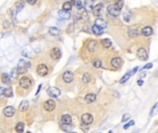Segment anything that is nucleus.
<instances>
[{
  "label": "nucleus",
  "instance_id": "obj_37",
  "mask_svg": "<svg viewBox=\"0 0 158 133\" xmlns=\"http://www.w3.org/2000/svg\"><path fill=\"white\" fill-rule=\"evenodd\" d=\"M115 5H116V7H119V9H122V7H123V6H124V1L123 0H116V3H115Z\"/></svg>",
  "mask_w": 158,
  "mask_h": 133
},
{
  "label": "nucleus",
  "instance_id": "obj_34",
  "mask_svg": "<svg viewBox=\"0 0 158 133\" xmlns=\"http://www.w3.org/2000/svg\"><path fill=\"white\" fill-rule=\"evenodd\" d=\"M92 65H93V66H95L96 69H99V68H101L102 66V62L100 59H94L93 61H92Z\"/></svg>",
  "mask_w": 158,
  "mask_h": 133
},
{
  "label": "nucleus",
  "instance_id": "obj_31",
  "mask_svg": "<svg viewBox=\"0 0 158 133\" xmlns=\"http://www.w3.org/2000/svg\"><path fill=\"white\" fill-rule=\"evenodd\" d=\"M92 80V77L89 73H84L82 76V82L83 83H89Z\"/></svg>",
  "mask_w": 158,
  "mask_h": 133
},
{
  "label": "nucleus",
  "instance_id": "obj_10",
  "mask_svg": "<svg viewBox=\"0 0 158 133\" xmlns=\"http://www.w3.org/2000/svg\"><path fill=\"white\" fill-rule=\"evenodd\" d=\"M15 108L13 106H7L5 107L4 110H3V114L5 115V117H7V118H11V117H13L15 115Z\"/></svg>",
  "mask_w": 158,
  "mask_h": 133
},
{
  "label": "nucleus",
  "instance_id": "obj_38",
  "mask_svg": "<svg viewBox=\"0 0 158 133\" xmlns=\"http://www.w3.org/2000/svg\"><path fill=\"white\" fill-rule=\"evenodd\" d=\"M75 6L77 7L79 10H81L82 9V3H81V0H76V2H75Z\"/></svg>",
  "mask_w": 158,
  "mask_h": 133
},
{
  "label": "nucleus",
  "instance_id": "obj_16",
  "mask_svg": "<svg viewBox=\"0 0 158 133\" xmlns=\"http://www.w3.org/2000/svg\"><path fill=\"white\" fill-rule=\"evenodd\" d=\"M84 9L87 11H92L93 9V0H85L84 1Z\"/></svg>",
  "mask_w": 158,
  "mask_h": 133
},
{
  "label": "nucleus",
  "instance_id": "obj_51",
  "mask_svg": "<svg viewBox=\"0 0 158 133\" xmlns=\"http://www.w3.org/2000/svg\"><path fill=\"white\" fill-rule=\"evenodd\" d=\"M93 1H95V0H93Z\"/></svg>",
  "mask_w": 158,
  "mask_h": 133
},
{
  "label": "nucleus",
  "instance_id": "obj_46",
  "mask_svg": "<svg viewBox=\"0 0 158 133\" xmlns=\"http://www.w3.org/2000/svg\"><path fill=\"white\" fill-rule=\"evenodd\" d=\"M3 93H4V88H2V87H0V96L2 95Z\"/></svg>",
  "mask_w": 158,
  "mask_h": 133
},
{
  "label": "nucleus",
  "instance_id": "obj_27",
  "mask_svg": "<svg viewBox=\"0 0 158 133\" xmlns=\"http://www.w3.org/2000/svg\"><path fill=\"white\" fill-rule=\"evenodd\" d=\"M1 80H2V82L4 84H9V83H10V78H9V74H7V73L2 74Z\"/></svg>",
  "mask_w": 158,
  "mask_h": 133
},
{
  "label": "nucleus",
  "instance_id": "obj_26",
  "mask_svg": "<svg viewBox=\"0 0 158 133\" xmlns=\"http://www.w3.org/2000/svg\"><path fill=\"white\" fill-rule=\"evenodd\" d=\"M15 7H16V12H17V13L18 12H20V11L24 7V2L21 1V0L18 1V2L15 4Z\"/></svg>",
  "mask_w": 158,
  "mask_h": 133
},
{
  "label": "nucleus",
  "instance_id": "obj_8",
  "mask_svg": "<svg viewBox=\"0 0 158 133\" xmlns=\"http://www.w3.org/2000/svg\"><path fill=\"white\" fill-rule=\"evenodd\" d=\"M44 108L48 112H51L56 108V103L54 100H47L44 104Z\"/></svg>",
  "mask_w": 158,
  "mask_h": 133
},
{
  "label": "nucleus",
  "instance_id": "obj_28",
  "mask_svg": "<svg viewBox=\"0 0 158 133\" xmlns=\"http://www.w3.org/2000/svg\"><path fill=\"white\" fill-rule=\"evenodd\" d=\"M129 34H130V37H135V36L138 34V31H137V28L135 26L130 27L129 29Z\"/></svg>",
  "mask_w": 158,
  "mask_h": 133
},
{
  "label": "nucleus",
  "instance_id": "obj_40",
  "mask_svg": "<svg viewBox=\"0 0 158 133\" xmlns=\"http://www.w3.org/2000/svg\"><path fill=\"white\" fill-rule=\"evenodd\" d=\"M133 125H134V121H133V120H130L129 123H127V124L124 125V127H123V128H124V129H128L130 127L133 126Z\"/></svg>",
  "mask_w": 158,
  "mask_h": 133
},
{
  "label": "nucleus",
  "instance_id": "obj_23",
  "mask_svg": "<svg viewBox=\"0 0 158 133\" xmlns=\"http://www.w3.org/2000/svg\"><path fill=\"white\" fill-rule=\"evenodd\" d=\"M131 75H132V71H129V72H127V73H126L125 75H124L122 78H121V80H119V82H120L121 84L125 83L126 81H128V80H130V77H131Z\"/></svg>",
  "mask_w": 158,
  "mask_h": 133
},
{
  "label": "nucleus",
  "instance_id": "obj_32",
  "mask_svg": "<svg viewBox=\"0 0 158 133\" xmlns=\"http://www.w3.org/2000/svg\"><path fill=\"white\" fill-rule=\"evenodd\" d=\"M157 113H158V102L153 106L151 112H150V115H151V117H154V115H155Z\"/></svg>",
  "mask_w": 158,
  "mask_h": 133
},
{
  "label": "nucleus",
  "instance_id": "obj_36",
  "mask_svg": "<svg viewBox=\"0 0 158 133\" xmlns=\"http://www.w3.org/2000/svg\"><path fill=\"white\" fill-rule=\"evenodd\" d=\"M72 7V3L71 2H66L63 4V9H66V10H70Z\"/></svg>",
  "mask_w": 158,
  "mask_h": 133
},
{
  "label": "nucleus",
  "instance_id": "obj_7",
  "mask_svg": "<svg viewBox=\"0 0 158 133\" xmlns=\"http://www.w3.org/2000/svg\"><path fill=\"white\" fill-rule=\"evenodd\" d=\"M20 85L23 89H29L31 86V80L28 77H22L20 80Z\"/></svg>",
  "mask_w": 158,
  "mask_h": 133
},
{
  "label": "nucleus",
  "instance_id": "obj_25",
  "mask_svg": "<svg viewBox=\"0 0 158 133\" xmlns=\"http://www.w3.org/2000/svg\"><path fill=\"white\" fill-rule=\"evenodd\" d=\"M101 44L105 47V48H109V47H111V45H112V42H111L109 39L105 38V39H103V40L101 41Z\"/></svg>",
  "mask_w": 158,
  "mask_h": 133
},
{
  "label": "nucleus",
  "instance_id": "obj_11",
  "mask_svg": "<svg viewBox=\"0 0 158 133\" xmlns=\"http://www.w3.org/2000/svg\"><path fill=\"white\" fill-rule=\"evenodd\" d=\"M73 78H74V76L71 71H65L62 76V79L66 83H70L73 80Z\"/></svg>",
  "mask_w": 158,
  "mask_h": 133
},
{
  "label": "nucleus",
  "instance_id": "obj_1",
  "mask_svg": "<svg viewBox=\"0 0 158 133\" xmlns=\"http://www.w3.org/2000/svg\"><path fill=\"white\" fill-rule=\"evenodd\" d=\"M31 66V63L26 61L24 59H20L19 64H18L17 66V71L18 73H24L25 71Z\"/></svg>",
  "mask_w": 158,
  "mask_h": 133
},
{
  "label": "nucleus",
  "instance_id": "obj_45",
  "mask_svg": "<svg viewBox=\"0 0 158 133\" xmlns=\"http://www.w3.org/2000/svg\"><path fill=\"white\" fill-rule=\"evenodd\" d=\"M137 83H138V85H139V86H141V85L143 84V80H139Z\"/></svg>",
  "mask_w": 158,
  "mask_h": 133
},
{
  "label": "nucleus",
  "instance_id": "obj_21",
  "mask_svg": "<svg viewBox=\"0 0 158 133\" xmlns=\"http://www.w3.org/2000/svg\"><path fill=\"white\" fill-rule=\"evenodd\" d=\"M92 32L94 33V34H96V35H101L102 33L104 32V29H102V28H100V27H98L95 24L92 27Z\"/></svg>",
  "mask_w": 158,
  "mask_h": 133
},
{
  "label": "nucleus",
  "instance_id": "obj_20",
  "mask_svg": "<svg viewBox=\"0 0 158 133\" xmlns=\"http://www.w3.org/2000/svg\"><path fill=\"white\" fill-rule=\"evenodd\" d=\"M141 33H143V35L148 37V36H151L153 34V29H152V27H144L143 30H141Z\"/></svg>",
  "mask_w": 158,
  "mask_h": 133
},
{
  "label": "nucleus",
  "instance_id": "obj_2",
  "mask_svg": "<svg viewBox=\"0 0 158 133\" xmlns=\"http://www.w3.org/2000/svg\"><path fill=\"white\" fill-rule=\"evenodd\" d=\"M46 93H47V94L50 97H53V98H57L61 94V91L58 88H57V87H49L46 90Z\"/></svg>",
  "mask_w": 158,
  "mask_h": 133
},
{
  "label": "nucleus",
  "instance_id": "obj_48",
  "mask_svg": "<svg viewBox=\"0 0 158 133\" xmlns=\"http://www.w3.org/2000/svg\"><path fill=\"white\" fill-rule=\"evenodd\" d=\"M145 76H146V73H145V72H141V74H140V78H144Z\"/></svg>",
  "mask_w": 158,
  "mask_h": 133
},
{
  "label": "nucleus",
  "instance_id": "obj_49",
  "mask_svg": "<svg viewBox=\"0 0 158 133\" xmlns=\"http://www.w3.org/2000/svg\"><path fill=\"white\" fill-rule=\"evenodd\" d=\"M76 2V0H71V3H75Z\"/></svg>",
  "mask_w": 158,
  "mask_h": 133
},
{
  "label": "nucleus",
  "instance_id": "obj_22",
  "mask_svg": "<svg viewBox=\"0 0 158 133\" xmlns=\"http://www.w3.org/2000/svg\"><path fill=\"white\" fill-rule=\"evenodd\" d=\"M61 121L63 124H71L72 118H71V117H70L69 115H62Z\"/></svg>",
  "mask_w": 158,
  "mask_h": 133
},
{
  "label": "nucleus",
  "instance_id": "obj_9",
  "mask_svg": "<svg viewBox=\"0 0 158 133\" xmlns=\"http://www.w3.org/2000/svg\"><path fill=\"white\" fill-rule=\"evenodd\" d=\"M81 122L84 125H91L93 122V118L91 114H84L81 117Z\"/></svg>",
  "mask_w": 158,
  "mask_h": 133
},
{
  "label": "nucleus",
  "instance_id": "obj_41",
  "mask_svg": "<svg viewBox=\"0 0 158 133\" xmlns=\"http://www.w3.org/2000/svg\"><path fill=\"white\" fill-rule=\"evenodd\" d=\"M152 68H153V64H152V63H148V64H146L143 68V69H152Z\"/></svg>",
  "mask_w": 158,
  "mask_h": 133
},
{
  "label": "nucleus",
  "instance_id": "obj_43",
  "mask_svg": "<svg viewBox=\"0 0 158 133\" xmlns=\"http://www.w3.org/2000/svg\"><path fill=\"white\" fill-rule=\"evenodd\" d=\"M3 25H4V28H7V27L9 26V22L7 21V20H5L4 24H3Z\"/></svg>",
  "mask_w": 158,
  "mask_h": 133
},
{
  "label": "nucleus",
  "instance_id": "obj_13",
  "mask_svg": "<svg viewBox=\"0 0 158 133\" xmlns=\"http://www.w3.org/2000/svg\"><path fill=\"white\" fill-rule=\"evenodd\" d=\"M122 63L123 61L120 57H114L111 60V66L113 68H115V69H119L121 66V65H122Z\"/></svg>",
  "mask_w": 158,
  "mask_h": 133
},
{
  "label": "nucleus",
  "instance_id": "obj_30",
  "mask_svg": "<svg viewBox=\"0 0 158 133\" xmlns=\"http://www.w3.org/2000/svg\"><path fill=\"white\" fill-rule=\"evenodd\" d=\"M15 130L17 131V132L21 133L22 131L24 130V124H23L22 122H20V123H18V124L16 125V127H15Z\"/></svg>",
  "mask_w": 158,
  "mask_h": 133
},
{
  "label": "nucleus",
  "instance_id": "obj_14",
  "mask_svg": "<svg viewBox=\"0 0 158 133\" xmlns=\"http://www.w3.org/2000/svg\"><path fill=\"white\" fill-rule=\"evenodd\" d=\"M102 11H103V5L102 4H98L96 5L93 9H92V13L95 17H100L102 14Z\"/></svg>",
  "mask_w": 158,
  "mask_h": 133
},
{
  "label": "nucleus",
  "instance_id": "obj_44",
  "mask_svg": "<svg viewBox=\"0 0 158 133\" xmlns=\"http://www.w3.org/2000/svg\"><path fill=\"white\" fill-rule=\"evenodd\" d=\"M137 70H138V66H135V68H134V69L131 70V71H132V75H133L134 73H136Z\"/></svg>",
  "mask_w": 158,
  "mask_h": 133
},
{
  "label": "nucleus",
  "instance_id": "obj_12",
  "mask_svg": "<svg viewBox=\"0 0 158 133\" xmlns=\"http://www.w3.org/2000/svg\"><path fill=\"white\" fill-rule=\"evenodd\" d=\"M58 16L63 20H69L71 18V13L69 10H66V9H61L58 11Z\"/></svg>",
  "mask_w": 158,
  "mask_h": 133
},
{
  "label": "nucleus",
  "instance_id": "obj_39",
  "mask_svg": "<svg viewBox=\"0 0 158 133\" xmlns=\"http://www.w3.org/2000/svg\"><path fill=\"white\" fill-rule=\"evenodd\" d=\"M130 115L129 113H126V114H124L123 115V117H122V122H126V121H128V120L130 119Z\"/></svg>",
  "mask_w": 158,
  "mask_h": 133
},
{
  "label": "nucleus",
  "instance_id": "obj_35",
  "mask_svg": "<svg viewBox=\"0 0 158 133\" xmlns=\"http://www.w3.org/2000/svg\"><path fill=\"white\" fill-rule=\"evenodd\" d=\"M70 125L71 124H63V123H62V126H61L62 129H63L64 131L68 132V131L71 130V127H70Z\"/></svg>",
  "mask_w": 158,
  "mask_h": 133
},
{
  "label": "nucleus",
  "instance_id": "obj_5",
  "mask_svg": "<svg viewBox=\"0 0 158 133\" xmlns=\"http://www.w3.org/2000/svg\"><path fill=\"white\" fill-rule=\"evenodd\" d=\"M61 55H62L61 50H60L59 48H57V47H54L50 52L51 58L54 60H58L60 57H61Z\"/></svg>",
  "mask_w": 158,
  "mask_h": 133
},
{
  "label": "nucleus",
  "instance_id": "obj_24",
  "mask_svg": "<svg viewBox=\"0 0 158 133\" xmlns=\"http://www.w3.org/2000/svg\"><path fill=\"white\" fill-rule=\"evenodd\" d=\"M60 32H61L60 30L58 29V28H57V27H51V28H49V33L53 36L59 35Z\"/></svg>",
  "mask_w": 158,
  "mask_h": 133
},
{
  "label": "nucleus",
  "instance_id": "obj_18",
  "mask_svg": "<svg viewBox=\"0 0 158 133\" xmlns=\"http://www.w3.org/2000/svg\"><path fill=\"white\" fill-rule=\"evenodd\" d=\"M28 108H29V101H26V100L22 101V102L20 103V106H19V110H20V112H25V111H27Z\"/></svg>",
  "mask_w": 158,
  "mask_h": 133
},
{
  "label": "nucleus",
  "instance_id": "obj_17",
  "mask_svg": "<svg viewBox=\"0 0 158 133\" xmlns=\"http://www.w3.org/2000/svg\"><path fill=\"white\" fill-rule=\"evenodd\" d=\"M96 100V95L94 93H89L85 96V102L88 103V104H92Z\"/></svg>",
  "mask_w": 158,
  "mask_h": 133
},
{
  "label": "nucleus",
  "instance_id": "obj_50",
  "mask_svg": "<svg viewBox=\"0 0 158 133\" xmlns=\"http://www.w3.org/2000/svg\"><path fill=\"white\" fill-rule=\"evenodd\" d=\"M1 36H2V34H1V33H0V38H1Z\"/></svg>",
  "mask_w": 158,
  "mask_h": 133
},
{
  "label": "nucleus",
  "instance_id": "obj_42",
  "mask_svg": "<svg viewBox=\"0 0 158 133\" xmlns=\"http://www.w3.org/2000/svg\"><path fill=\"white\" fill-rule=\"evenodd\" d=\"M36 1H37V0H26V2L29 3L30 5H34L35 3H36Z\"/></svg>",
  "mask_w": 158,
  "mask_h": 133
},
{
  "label": "nucleus",
  "instance_id": "obj_47",
  "mask_svg": "<svg viewBox=\"0 0 158 133\" xmlns=\"http://www.w3.org/2000/svg\"><path fill=\"white\" fill-rule=\"evenodd\" d=\"M41 87H42V84H40L39 87H38V90H37V92H36V94H38V93H39L40 90H41Z\"/></svg>",
  "mask_w": 158,
  "mask_h": 133
},
{
  "label": "nucleus",
  "instance_id": "obj_29",
  "mask_svg": "<svg viewBox=\"0 0 158 133\" xmlns=\"http://www.w3.org/2000/svg\"><path fill=\"white\" fill-rule=\"evenodd\" d=\"M6 97L7 98H10L13 96V91H12V89L11 88H7V89H4V93H3Z\"/></svg>",
  "mask_w": 158,
  "mask_h": 133
},
{
  "label": "nucleus",
  "instance_id": "obj_33",
  "mask_svg": "<svg viewBox=\"0 0 158 133\" xmlns=\"http://www.w3.org/2000/svg\"><path fill=\"white\" fill-rule=\"evenodd\" d=\"M123 20H125L126 22H129L131 20V14L129 13V12H125V13L123 14Z\"/></svg>",
  "mask_w": 158,
  "mask_h": 133
},
{
  "label": "nucleus",
  "instance_id": "obj_4",
  "mask_svg": "<svg viewBox=\"0 0 158 133\" xmlns=\"http://www.w3.org/2000/svg\"><path fill=\"white\" fill-rule=\"evenodd\" d=\"M137 56L141 61H146L148 59V54L143 47H140V48L138 49V51H137Z\"/></svg>",
  "mask_w": 158,
  "mask_h": 133
},
{
  "label": "nucleus",
  "instance_id": "obj_6",
  "mask_svg": "<svg viewBox=\"0 0 158 133\" xmlns=\"http://www.w3.org/2000/svg\"><path fill=\"white\" fill-rule=\"evenodd\" d=\"M37 73L39 74V76H41V77H44V76H46L47 73H48V68H47L44 64L38 65Z\"/></svg>",
  "mask_w": 158,
  "mask_h": 133
},
{
  "label": "nucleus",
  "instance_id": "obj_3",
  "mask_svg": "<svg viewBox=\"0 0 158 133\" xmlns=\"http://www.w3.org/2000/svg\"><path fill=\"white\" fill-rule=\"evenodd\" d=\"M107 11H108V13H109L111 16H113V17H117V16H119V14H120L121 10L114 4V5H110V6H108Z\"/></svg>",
  "mask_w": 158,
  "mask_h": 133
},
{
  "label": "nucleus",
  "instance_id": "obj_15",
  "mask_svg": "<svg viewBox=\"0 0 158 133\" xmlns=\"http://www.w3.org/2000/svg\"><path fill=\"white\" fill-rule=\"evenodd\" d=\"M87 49H88V51L91 52V53L95 52V51H96V49H97V43L95 42V41H93V40L90 41V42L88 43V44H87Z\"/></svg>",
  "mask_w": 158,
  "mask_h": 133
},
{
  "label": "nucleus",
  "instance_id": "obj_19",
  "mask_svg": "<svg viewBox=\"0 0 158 133\" xmlns=\"http://www.w3.org/2000/svg\"><path fill=\"white\" fill-rule=\"evenodd\" d=\"M95 25H97V26L100 27V28H102V29H105V28H106V26H107V24H106L105 20H103V19H101V18L97 19V20H95Z\"/></svg>",
  "mask_w": 158,
  "mask_h": 133
}]
</instances>
